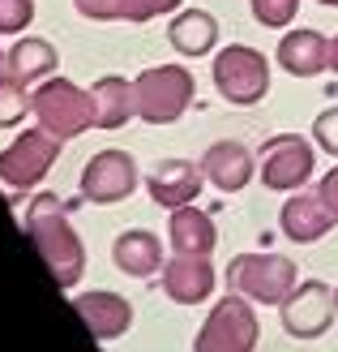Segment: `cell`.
Returning <instances> with one entry per match:
<instances>
[{
    "label": "cell",
    "mask_w": 338,
    "mask_h": 352,
    "mask_svg": "<svg viewBox=\"0 0 338 352\" xmlns=\"http://www.w3.org/2000/svg\"><path fill=\"white\" fill-rule=\"evenodd\" d=\"M22 223H26V236L34 241L39 258L47 262L51 279H56L60 288H73L82 279V271H86V250H82L73 223L64 215V202L51 198V193H39V198L26 206Z\"/></svg>",
    "instance_id": "cell-1"
},
{
    "label": "cell",
    "mask_w": 338,
    "mask_h": 352,
    "mask_svg": "<svg viewBox=\"0 0 338 352\" xmlns=\"http://www.w3.org/2000/svg\"><path fill=\"white\" fill-rule=\"evenodd\" d=\"M30 112L39 116V125L47 133H56L60 142L95 129V95L82 91V86H73L69 78H47V82L34 86Z\"/></svg>",
    "instance_id": "cell-2"
},
{
    "label": "cell",
    "mask_w": 338,
    "mask_h": 352,
    "mask_svg": "<svg viewBox=\"0 0 338 352\" xmlns=\"http://www.w3.org/2000/svg\"><path fill=\"white\" fill-rule=\"evenodd\" d=\"M227 288L257 305H282L295 292V262L282 254H236L227 262Z\"/></svg>",
    "instance_id": "cell-3"
},
{
    "label": "cell",
    "mask_w": 338,
    "mask_h": 352,
    "mask_svg": "<svg viewBox=\"0 0 338 352\" xmlns=\"http://www.w3.org/2000/svg\"><path fill=\"white\" fill-rule=\"evenodd\" d=\"M133 95H137V116L146 125H171V120L184 116L189 99H193V74L180 65L146 69L133 82Z\"/></svg>",
    "instance_id": "cell-4"
},
{
    "label": "cell",
    "mask_w": 338,
    "mask_h": 352,
    "mask_svg": "<svg viewBox=\"0 0 338 352\" xmlns=\"http://www.w3.org/2000/svg\"><path fill=\"white\" fill-rule=\"evenodd\" d=\"M257 314L244 296H223V301L206 314V322L193 340V352H253L257 348Z\"/></svg>",
    "instance_id": "cell-5"
},
{
    "label": "cell",
    "mask_w": 338,
    "mask_h": 352,
    "mask_svg": "<svg viewBox=\"0 0 338 352\" xmlns=\"http://www.w3.org/2000/svg\"><path fill=\"white\" fill-rule=\"evenodd\" d=\"M215 86L227 103H257L265 91H270V65H265L261 52L231 43L215 56Z\"/></svg>",
    "instance_id": "cell-6"
},
{
    "label": "cell",
    "mask_w": 338,
    "mask_h": 352,
    "mask_svg": "<svg viewBox=\"0 0 338 352\" xmlns=\"http://www.w3.org/2000/svg\"><path fill=\"white\" fill-rule=\"evenodd\" d=\"M56 155H60V138L56 133H47L43 125L26 129L9 151H0V185L17 189V193L30 189V185H39L43 172L56 164Z\"/></svg>",
    "instance_id": "cell-7"
},
{
    "label": "cell",
    "mask_w": 338,
    "mask_h": 352,
    "mask_svg": "<svg viewBox=\"0 0 338 352\" xmlns=\"http://www.w3.org/2000/svg\"><path fill=\"white\" fill-rule=\"evenodd\" d=\"M257 172L265 189L291 193L313 176V146L300 133H278L257 151Z\"/></svg>",
    "instance_id": "cell-8"
},
{
    "label": "cell",
    "mask_w": 338,
    "mask_h": 352,
    "mask_svg": "<svg viewBox=\"0 0 338 352\" xmlns=\"http://www.w3.org/2000/svg\"><path fill=\"white\" fill-rule=\"evenodd\" d=\"M334 314H338V292L309 279V284H295V292L282 301V331L295 340H317L334 322Z\"/></svg>",
    "instance_id": "cell-9"
},
{
    "label": "cell",
    "mask_w": 338,
    "mask_h": 352,
    "mask_svg": "<svg viewBox=\"0 0 338 352\" xmlns=\"http://www.w3.org/2000/svg\"><path fill=\"white\" fill-rule=\"evenodd\" d=\"M137 189V164L129 151H99L82 172V198L86 202H120Z\"/></svg>",
    "instance_id": "cell-10"
},
{
    "label": "cell",
    "mask_w": 338,
    "mask_h": 352,
    "mask_svg": "<svg viewBox=\"0 0 338 352\" xmlns=\"http://www.w3.org/2000/svg\"><path fill=\"white\" fill-rule=\"evenodd\" d=\"M163 292L176 305H202L215 292V262H210V254H176L163 267Z\"/></svg>",
    "instance_id": "cell-11"
},
{
    "label": "cell",
    "mask_w": 338,
    "mask_h": 352,
    "mask_svg": "<svg viewBox=\"0 0 338 352\" xmlns=\"http://www.w3.org/2000/svg\"><path fill=\"white\" fill-rule=\"evenodd\" d=\"M202 164H189V160H163V164H154V172L146 176V189H150V198L158 206H189L193 198L202 193Z\"/></svg>",
    "instance_id": "cell-12"
},
{
    "label": "cell",
    "mask_w": 338,
    "mask_h": 352,
    "mask_svg": "<svg viewBox=\"0 0 338 352\" xmlns=\"http://www.w3.org/2000/svg\"><path fill=\"white\" fill-rule=\"evenodd\" d=\"M253 151H248L244 142H231V138H223V142H215L206 155H202V172L215 181L219 193H240L248 181H253Z\"/></svg>",
    "instance_id": "cell-13"
},
{
    "label": "cell",
    "mask_w": 338,
    "mask_h": 352,
    "mask_svg": "<svg viewBox=\"0 0 338 352\" xmlns=\"http://www.w3.org/2000/svg\"><path fill=\"white\" fill-rule=\"evenodd\" d=\"M73 309L82 314L86 331H90L95 340H116L129 331L133 322V305L124 301L116 292H86V296H73Z\"/></svg>",
    "instance_id": "cell-14"
},
{
    "label": "cell",
    "mask_w": 338,
    "mask_h": 352,
    "mask_svg": "<svg viewBox=\"0 0 338 352\" xmlns=\"http://www.w3.org/2000/svg\"><path fill=\"white\" fill-rule=\"evenodd\" d=\"M334 223H338V210L322 193H300V198H291L278 210V228L291 241H317V236H326Z\"/></svg>",
    "instance_id": "cell-15"
},
{
    "label": "cell",
    "mask_w": 338,
    "mask_h": 352,
    "mask_svg": "<svg viewBox=\"0 0 338 352\" xmlns=\"http://www.w3.org/2000/svg\"><path fill=\"white\" fill-rule=\"evenodd\" d=\"M112 262L124 275H133V279H146V275L167 267V262H163V245H158V236L146 232V228H129V232H120L116 245H112Z\"/></svg>",
    "instance_id": "cell-16"
},
{
    "label": "cell",
    "mask_w": 338,
    "mask_h": 352,
    "mask_svg": "<svg viewBox=\"0 0 338 352\" xmlns=\"http://www.w3.org/2000/svg\"><path fill=\"white\" fill-rule=\"evenodd\" d=\"M90 95H95V129H120L137 116L133 82L124 78H99L90 86Z\"/></svg>",
    "instance_id": "cell-17"
},
{
    "label": "cell",
    "mask_w": 338,
    "mask_h": 352,
    "mask_svg": "<svg viewBox=\"0 0 338 352\" xmlns=\"http://www.w3.org/2000/svg\"><path fill=\"white\" fill-rule=\"evenodd\" d=\"M278 65L295 78H313L330 65V43L317 30H291L287 39H278Z\"/></svg>",
    "instance_id": "cell-18"
},
{
    "label": "cell",
    "mask_w": 338,
    "mask_h": 352,
    "mask_svg": "<svg viewBox=\"0 0 338 352\" xmlns=\"http://www.w3.org/2000/svg\"><path fill=\"white\" fill-rule=\"evenodd\" d=\"M56 47H51L47 39H17L9 47V56H5V74L17 82V86H30V82H39L47 74H56Z\"/></svg>",
    "instance_id": "cell-19"
},
{
    "label": "cell",
    "mask_w": 338,
    "mask_h": 352,
    "mask_svg": "<svg viewBox=\"0 0 338 352\" xmlns=\"http://www.w3.org/2000/svg\"><path fill=\"white\" fill-rule=\"evenodd\" d=\"M82 17H95V22H150L158 13H171L184 0H73Z\"/></svg>",
    "instance_id": "cell-20"
},
{
    "label": "cell",
    "mask_w": 338,
    "mask_h": 352,
    "mask_svg": "<svg viewBox=\"0 0 338 352\" xmlns=\"http://www.w3.org/2000/svg\"><path fill=\"white\" fill-rule=\"evenodd\" d=\"M171 47L180 56H206L219 39V22L210 17L206 9H189V13H176L171 17V30H167Z\"/></svg>",
    "instance_id": "cell-21"
},
{
    "label": "cell",
    "mask_w": 338,
    "mask_h": 352,
    "mask_svg": "<svg viewBox=\"0 0 338 352\" xmlns=\"http://www.w3.org/2000/svg\"><path fill=\"white\" fill-rule=\"evenodd\" d=\"M171 245L176 254H210L215 250V219L197 206H176L171 210Z\"/></svg>",
    "instance_id": "cell-22"
},
{
    "label": "cell",
    "mask_w": 338,
    "mask_h": 352,
    "mask_svg": "<svg viewBox=\"0 0 338 352\" xmlns=\"http://www.w3.org/2000/svg\"><path fill=\"white\" fill-rule=\"evenodd\" d=\"M30 112V95H26V86H17L9 74H0V129H9L17 125Z\"/></svg>",
    "instance_id": "cell-23"
},
{
    "label": "cell",
    "mask_w": 338,
    "mask_h": 352,
    "mask_svg": "<svg viewBox=\"0 0 338 352\" xmlns=\"http://www.w3.org/2000/svg\"><path fill=\"white\" fill-rule=\"evenodd\" d=\"M295 9H300V0H253V17L270 30H282L295 17Z\"/></svg>",
    "instance_id": "cell-24"
},
{
    "label": "cell",
    "mask_w": 338,
    "mask_h": 352,
    "mask_svg": "<svg viewBox=\"0 0 338 352\" xmlns=\"http://www.w3.org/2000/svg\"><path fill=\"white\" fill-rule=\"evenodd\" d=\"M34 22V5L30 0H0V34H17Z\"/></svg>",
    "instance_id": "cell-25"
},
{
    "label": "cell",
    "mask_w": 338,
    "mask_h": 352,
    "mask_svg": "<svg viewBox=\"0 0 338 352\" xmlns=\"http://www.w3.org/2000/svg\"><path fill=\"white\" fill-rule=\"evenodd\" d=\"M313 142L322 151H330V155H338V108H330V112H322L313 120Z\"/></svg>",
    "instance_id": "cell-26"
},
{
    "label": "cell",
    "mask_w": 338,
    "mask_h": 352,
    "mask_svg": "<svg viewBox=\"0 0 338 352\" xmlns=\"http://www.w3.org/2000/svg\"><path fill=\"white\" fill-rule=\"evenodd\" d=\"M317 193H322V198H326V202L338 210V168H334V172L326 176V181H322V189H317Z\"/></svg>",
    "instance_id": "cell-27"
},
{
    "label": "cell",
    "mask_w": 338,
    "mask_h": 352,
    "mask_svg": "<svg viewBox=\"0 0 338 352\" xmlns=\"http://www.w3.org/2000/svg\"><path fill=\"white\" fill-rule=\"evenodd\" d=\"M330 65H334V69H338V39H334V43H330Z\"/></svg>",
    "instance_id": "cell-28"
},
{
    "label": "cell",
    "mask_w": 338,
    "mask_h": 352,
    "mask_svg": "<svg viewBox=\"0 0 338 352\" xmlns=\"http://www.w3.org/2000/svg\"><path fill=\"white\" fill-rule=\"evenodd\" d=\"M322 5H338V0H322Z\"/></svg>",
    "instance_id": "cell-29"
},
{
    "label": "cell",
    "mask_w": 338,
    "mask_h": 352,
    "mask_svg": "<svg viewBox=\"0 0 338 352\" xmlns=\"http://www.w3.org/2000/svg\"><path fill=\"white\" fill-rule=\"evenodd\" d=\"M0 69H5V56H0Z\"/></svg>",
    "instance_id": "cell-30"
}]
</instances>
